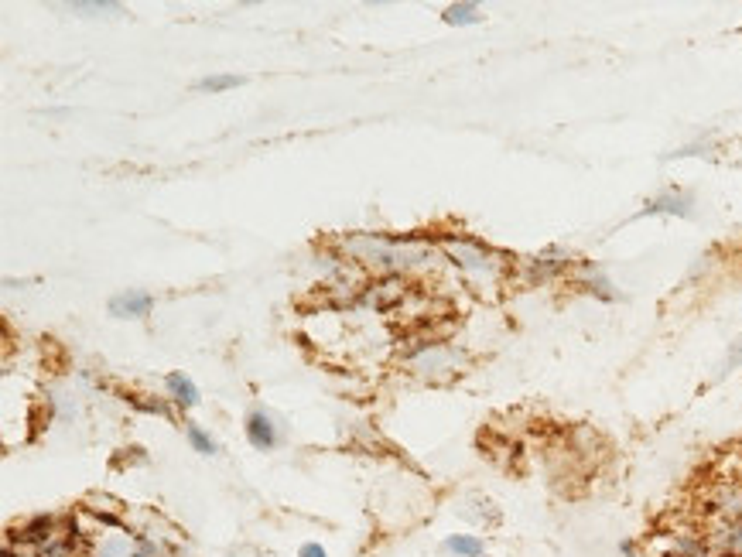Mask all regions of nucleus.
Returning <instances> with one entry per match:
<instances>
[{
	"mask_svg": "<svg viewBox=\"0 0 742 557\" xmlns=\"http://www.w3.org/2000/svg\"><path fill=\"white\" fill-rule=\"evenodd\" d=\"M448 24H476L479 21V7L476 4H452L445 11Z\"/></svg>",
	"mask_w": 742,
	"mask_h": 557,
	"instance_id": "nucleus-10",
	"label": "nucleus"
},
{
	"mask_svg": "<svg viewBox=\"0 0 742 557\" xmlns=\"http://www.w3.org/2000/svg\"><path fill=\"white\" fill-rule=\"evenodd\" d=\"M185 438L192 441V448L199 455H212V452H216V441H212L209 434L199 428V424H185Z\"/></svg>",
	"mask_w": 742,
	"mask_h": 557,
	"instance_id": "nucleus-9",
	"label": "nucleus"
},
{
	"mask_svg": "<svg viewBox=\"0 0 742 557\" xmlns=\"http://www.w3.org/2000/svg\"><path fill=\"white\" fill-rule=\"evenodd\" d=\"M445 551L459 554V557H483V540L479 537H466V534H455L445 540Z\"/></svg>",
	"mask_w": 742,
	"mask_h": 557,
	"instance_id": "nucleus-7",
	"label": "nucleus"
},
{
	"mask_svg": "<svg viewBox=\"0 0 742 557\" xmlns=\"http://www.w3.org/2000/svg\"><path fill=\"white\" fill-rule=\"evenodd\" d=\"M298 557H329V554H325V547H318V544H305Z\"/></svg>",
	"mask_w": 742,
	"mask_h": 557,
	"instance_id": "nucleus-14",
	"label": "nucleus"
},
{
	"mask_svg": "<svg viewBox=\"0 0 742 557\" xmlns=\"http://www.w3.org/2000/svg\"><path fill=\"white\" fill-rule=\"evenodd\" d=\"M742 363V339L732 346V352H729V359H725V366H739Z\"/></svg>",
	"mask_w": 742,
	"mask_h": 557,
	"instance_id": "nucleus-15",
	"label": "nucleus"
},
{
	"mask_svg": "<svg viewBox=\"0 0 742 557\" xmlns=\"http://www.w3.org/2000/svg\"><path fill=\"white\" fill-rule=\"evenodd\" d=\"M483 557H486V554H483Z\"/></svg>",
	"mask_w": 742,
	"mask_h": 557,
	"instance_id": "nucleus-17",
	"label": "nucleus"
},
{
	"mask_svg": "<svg viewBox=\"0 0 742 557\" xmlns=\"http://www.w3.org/2000/svg\"><path fill=\"white\" fill-rule=\"evenodd\" d=\"M165 387L171 390V397H175L178 407H195V404H199V390H195V383L185 373H168Z\"/></svg>",
	"mask_w": 742,
	"mask_h": 557,
	"instance_id": "nucleus-4",
	"label": "nucleus"
},
{
	"mask_svg": "<svg viewBox=\"0 0 742 557\" xmlns=\"http://www.w3.org/2000/svg\"><path fill=\"white\" fill-rule=\"evenodd\" d=\"M4 557H21V551H14L11 540H7V547H4Z\"/></svg>",
	"mask_w": 742,
	"mask_h": 557,
	"instance_id": "nucleus-16",
	"label": "nucleus"
},
{
	"mask_svg": "<svg viewBox=\"0 0 742 557\" xmlns=\"http://www.w3.org/2000/svg\"><path fill=\"white\" fill-rule=\"evenodd\" d=\"M647 216H654V212H674V216H691V209H688V199L684 195H660V199H654V202H647Z\"/></svg>",
	"mask_w": 742,
	"mask_h": 557,
	"instance_id": "nucleus-6",
	"label": "nucleus"
},
{
	"mask_svg": "<svg viewBox=\"0 0 742 557\" xmlns=\"http://www.w3.org/2000/svg\"><path fill=\"white\" fill-rule=\"evenodd\" d=\"M247 438H250V445L260 448V452H271V448L277 445V431H274L271 417H267L264 411H254L247 417Z\"/></svg>",
	"mask_w": 742,
	"mask_h": 557,
	"instance_id": "nucleus-3",
	"label": "nucleus"
},
{
	"mask_svg": "<svg viewBox=\"0 0 742 557\" xmlns=\"http://www.w3.org/2000/svg\"><path fill=\"white\" fill-rule=\"evenodd\" d=\"M151 294L144 291H127V294H117V298H110V315L117 318H144L151 311Z\"/></svg>",
	"mask_w": 742,
	"mask_h": 557,
	"instance_id": "nucleus-2",
	"label": "nucleus"
},
{
	"mask_svg": "<svg viewBox=\"0 0 742 557\" xmlns=\"http://www.w3.org/2000/svg\"><path fill=\"white\" fill-rule=\"evenodd\" d=\"M72 11H120V4H72Z\"/></svg>",
	"mask_w": 742,
	"mask_h": 557,
	"instance_id": "nucleus-13",
	"label": "nucleus"
},
{
	"mask_svg": "<svg viewBox=\"0 0 742 557\" xmlns=\"http://www.w3.org/2000/svg\"><path fill=\"white\" fill-rule=\"evenodd\" d=\"M715 544L722 547V557H742V516L725 523L722 534L715 537Z\"/></svg>",
	"mask_w": 742,
	"mask_h": 557,
	"instance_id": "nucleus-5",
	"label": "nucleus"
},
{
	"mask_svg": "<svg viewBox=\"0 0 742 557\" xmlns=\"http://www.w3.org/2000/svg\"><path fill=\"white\" fill-rule=\"evenodd\" d=\"M55 534H59V530H55V516H35V520H28L21 530H14L11 540H18V544H31L38 551V547L52 544Z\"/></svg>",
	"mask_w": 742,
	"mask_h": 557,
	"instance_id": "nucleus-1",
	"label": "nucleus"
},
{
	"mask_svg": "<svg viewBox=\"0 0 742 557\" xmlns=\"http://www.w3.org/2000/svg\"><path fill=\"white\" fill-rule=\"evenodd\" d=\"M35 557H76V551H72V537H65V540L55 537L52 544L38 547Z\"/></svg>",
	"mask_w": 742,
	"mask_h": 557,
	"instance_id": "nucleus-11",
	"label": "nucleus"
},
{
	"mask_svg": "<svg viewBox=\"0 0 742 557\" xmlns=\"http://www.w3.org/2000/svg\"><path fill=\"white\" fill-rule=\"evenodd\" d=\"M233 86H243L240 76H206L195 83L199 93H223V89H233Z\"/></svg>",
	"mask_w": 742,
	"mask_h": 557,
	"instance_id": "nucleus-8",
	"label": "nucleus"
},
{
	"mask_svg": "<svg viewBox=\"0 0 742 557\" xmlns=\"http://www.w3.org/2000/svg\"><path fill=\"white\" fill-rule=\"evenodd\" d=\"M134 557H165L158 544H154L151 537H137V547H134Z\"/></svg>",
	"mask_w": 742,
	"mask_h": 557,
	"instance_id": "nucleus-12",
	"label": "nucleus"
}]
</instances>
